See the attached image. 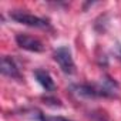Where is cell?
Segmentation results:
<instances>
[{
  "label": "cell",
  "instance_id": "obj_1",
  "mask_svg": "<svg viewBox=\"0 0 121 121\" xmlns=\"http://www.w3.org/2000/svg\"><path fill=\"white\" fill-rule=\"evenodd\" d=\"M54 60L60 66L61 71L64 74H73L76 71V64L71 56V50L67 46H61L54 51Z\"/></svg>",
  "mask_w": 121,
  "mask_h": 121
},
{
  "label": "cell",
  "instance_id": "obj_2",
  "mask_svg": "<svg viewBox=\"0 0 121 121\" xmlns=\"http://www.w3.org/2000/svg\"><path fill=\"white\" fill-rule=\"evenodd\" d=\"M10 17L17 22V23H22L24 26H30V27H36V29H47L48 27V22L41 19V17H37L34 14H30V13H24L22 10H16V12H12L10 13Z\"/></svg>",
  "mask_w": 121,
  "mask_h": 121
},
{
  "label": "cell",
  "instance_id": "obj_3",
  "mask_svg": "<svg viewBox=\"0 0 121 121\" xmlns=\"http://www.w3.org/2000/svg\"><path fill=\"white\" fill-rule=\"evenodd\" d=\"M74 93L80 97L84 98H97V97H112L103 86L101 87H94L90 84H80V86H74L73 87Z\"/></svg>",
  "mask_w": 121,
  "mask_h": 121
},
{
  "label": "cell",
  "instance_id": "obj_4",
  "mask_svg": "<svg viewBox=\"0 0 121 121\" xmlns=\"http://www.w3.org/2000/svg\"><path fill=\"white\" fill-rule=\"evenodd\" d=\"M16 43H17L19 47H22L24 50H29V51H34V53H40V51L44 50V46L39 39H34V37L27 36V34H17L16 36Z\"/></svg>",
  "mask_w": 121,
  "mask_h": 121
},
{
  "label": "cell",
  "instance_id": "obj_5",
  "mask_svg": "<svg viewBox=\"0 0 121 121\" xmlns=\"http://www.w3.org/2000/svg\"><path fill=\"white\" fill-rule=\"evenodd\" d=\"M0 71L3 76H7L10 78H20V73L17 69V64L14 63V60L9 56L2 57V63H0Z\"/></svg>",
  "mask_w": 121,
  "mask_h": 121
},
{
  "label": "cell",
  "instance_id": "obj_6",
  "mask_svg": "<svg viewBox=\"0 0 121 121\" xmlns=\"http://www.w3.org/2000/svg\"><path fill=\"white\" fill-rule=\"evenodd\" d=\"M34 77L39 81V84L46 90V91H54L56 84L51 78V76L46 71V70H36L34 71Z\"/></svg>",
  "mask_w": 121,
  "mask_h": 121
},
{
  "label": "cell",
  "instance_id": "obj_7",
  "mask_svg": "<svg viewBox=\"0 0 121 121\" xmlns=\"http://www.w3.org/2000/svg\"><path fill=\"white\" fill-rule=\"evenodd\" d=\"M118 57H120V60H121V47H120V51H118Z\"/></svg>",
  "mask_w": 121,
  "mask_h": 121
},
{
  "label": "cell",
  "instance_id": "obj_8",
  "mask_svg": "<svg viewBox=\"0 0 121 121\" xmlns=\"http://www.w3.org/2000/svg\"><path fill=\"white\" fill-rule=\"evenodd\" d=\"M58 121H69V120H64V118H60Z\"/></svg>",
  "mask_w": 121,
  "mask_h": 121
}]
</instances>
